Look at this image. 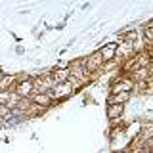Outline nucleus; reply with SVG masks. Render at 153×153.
I'll return each mask as SVG.
<instances>
[{"instance_id": "6", "label": "nucleus", "mask_w": 153, "mask_h": 153, "mask_svg": "<svg viewBox=\"0 0 153 153\" xmlns=\"http://www.w3.org/2000/svg\"><path fill=\"white\" fill-rule=\"evenodd\" d=\"M130 100V92H123V94H109L107 105H124Z\"/></svg>"}, {"instance_id": "14", "label": "nucleus", "mask_w": 153, "mask_h": 153, "mask_svg": "<svg viewBox=\"0 0 153 153\" xmlns=\"http://www.w3.org/2000/svg\"><path fill=\"white\" fill-rule=\"evenodd\" d=\"M147 54H149V56L153 57V44H149V46H147Z\"/></svg>"}, {"instance_id": "11", "label": "nucleus", "mask_w": 153, "mask_h": 153, "mask_svg": "<svg viewBox=\"0 0 153 153\" xmlns=\"http://www.w3.org/2000/svg\"><path fill=\"white\" fill-rule=\"evenodd\" d=\"M19 100H21V98H19V96H17L16 92H10V102H8V107H10V109H13V107L17 105Z\"/></svg>"}, {"instance_id": "10", "label": "nucleus", "mask_w": 153, "mask_h": 153, "mask_svg": "<svg viewBox=\"0 0 153 153\" xmlns=\"http://www.w3.org/2000/svg\"><path fill=\"white\" fill-rule=\"evenodd\" d=\"M142 36H143V40H146V44H153V21L147 23V25L142 29Z\"/></svg>"}, {"instance_id": "1", "label": "nucleus", "mask_w": 153, "mask_h": 153, "mask_svg": "<svg viewBox=\"0 0 153 153\" xmlns=\"http://www.w3.org/2000/svg\"><path fill=\"white\" fill-rule=\"evenodd\" d=\"M75 92V88H73V84L67 80V82H61V84H56L52 90H48V98L52 100V102H57V100H67L69 96H73Z\"/></svg>"}, {"instance_id": "5", "label": "nucleus", "mask_w": 153, "mask_h": 153, "mask_svg": "<svg viewBox=\"0 0 153 153\" xmlns=\"http://www.w3.org/2000/svg\"><path fill=\"white\" fill-rule=\"evenodd\" d=\"M134 80L132 79H119L117 82L111 86V94H123V92H132Z\"/></svg>"}, {"instance_id": "3", "label": "nucleus", "mask_w": 153, "mask_h": 153, "mask_svg": "<svg viewBox=\"0 0 153 153\" xmlns=\"http://www.w3.org/2000/svg\"><path fill=\"white\" fill-rule=\"evenodd\" d=\"M16 94L19 98H31L35 94V88H33V76H23L16 82Z\"/></svg>"}, {"instance_id": "9", "label": "nucleus", "mask_w": 153, "mask_h": 153, "mask_svg": "<svg viewBox=\"0 0 153 153\" xmlns=\"http://www.w3.org/2000/svg\"><path fill=\"white\" fill-rule=\"evenodd\" d=\"M124 113V105H107V119L119 121Z\"/></svg>"}, {"instance_id": "13", "label": "nucleus", "mask_w": 153, "mask_h": 153, "mask_svg": "<svg viewBox=\"0 0 153 153\" xmlns=\"http://www.w3.org/2000/svg\"><path fill=\"white\" fill-rule=\"evenodd\" d=\"M10 102V92H0V105H8Z\"/></svg>"}, {"instance_id": "7", "label": "nucleus", "mask_w": 153, "mask_h": 153, "mask_svg": "<svg viewBox=\"0 0 153 153\" xmlns=\"http://www.w3.org/2000/svg\"><path fill=\"white\" fill-rule=\"evenodd\" d=\"M31 103H35V105H38V107H42V109H46V107L52 105V100L48 98V94H33L31 96Z\"/></svg>"}, {"instance_id": "12", "label": "nucleus", "mask_w": 153, "mask_h": 153, "mask_svg": "<svg viewBox=\"0 0 153 153\" xmlns=\"http://www.w3.org/2000/svg\"><path fill=\"white\" fill-rule=\"evenodd\" d=\"M12 115V109L8 105H0V119H8Z\"/></svg>"}, {"instance_id": "4", "label": "nucleus", "mask_w": 153, "mask_h": 153, "mask_svg": "<svg viewBox=\"0 0 153 153\" xmlns=\"http://www.w3.org/2000/svg\"><path fill=\"white\" fill-rule=\"evenodd\" d=\"M98 52H100V56H102L103 63H109V61H113L115 57H117V54H119V44H117V42H109V44L102 46Z\"/></svg>"}, {"instance_id": "8", "label": "nucleus", "mask_w": 153, "mask_h": 153, "mask_svg": "<svg viewBox=\"0 0 153 153\" xmlns=\"http://www.w3.org/2000/svg\"><path fill=\"white\" fill-rule=\"evenodd\" d=\"M16 75H4L0 79V92H12V86H16Z\"/></svg>"}, {"instance_id": "2", "label": "nucleus", "mask_w": 153, "mask_h": 153, "mask_svg": "<svg viewBox=\"0 0 153 153\" xmlns=\"http://www.w3.org/2000/svg\"><path fill=\"white\" fill-rule=\"evenodd\" d=\"M82 65H84V69H86V73H88L90 76H94L98 71H102L103 69V59H102V56H100V52H94V54H90V56H86L82 57Z\"/></svg>"}]
</instances>
